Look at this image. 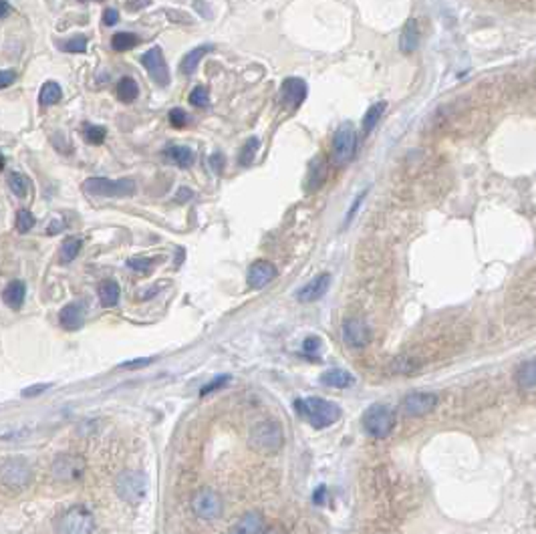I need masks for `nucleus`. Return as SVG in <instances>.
Here are the masks:
<instances>
[{"mask_svg":"<svg viewBox=\"0 0 536 534\" xmlns=\"http://www.w3.org/2000/svg\"><path fill=\"white\" fill-rule=\"evenodd\" d=\"M83 190L91 196L101 198H127L135 194L133 180H107V178H89L85 180Z\"/></svg>","mask_w":536,"mask_h":534,"instance_id":"39448f33","label":"nucleus"},{"mask_svg":"<svg viewBox=\"0 0 536 534\" xmlns=\"http://www.w3.org/2000/svg\"><path fill=\"white\" fill-rule=\"evenodd\" d=\"M141 65L145 67V71L150 73V77H152L157 85L166 87V85L169 83V69L162 47H152L147 53H143V56H141Z\"/></svg>","mask_w":536,"mask_h":534,"instance_id":"9b49d317","label":"nucleus"},{"mask_svg":"<svg viewBox=\"0 0 536 534\" xmlns=\"http://www.w3.org/2000/svg\"><path fill=\"white\" fill-rule=\"evenodd\" d=\"M295 408L312 427H329V425L337 423V420L341 418V409L337 403L323 399V397L298 399Z\"/></svg>","mask_w":536,"mask_h":534,"instance_id":"f257e3e1","label":"nucleus"},{"mask_svg":"<svg viewBox=\"0 0 536 534\" xmlns=\"http://www.w3.org/2000/svg\"><path fill=\"white\" fill-rule=\"evenodd\" d=\"M81 246H83V240L77 238V236H69V238H65L63 246H61V262H65V265L73 262V260L79 256Z\"/></svg>","mask_w":536,"mask_h":534,"instance_id":"bb28decb","label":"nucleus"},{"mask_svg":"<svg viewBox=\"0 0 536 534\" xmlns=\"http://www.w3.org/2000/svg\"><path fill=\"white\" fill-rule=\"evenodd\" d=\"M212 166L216 168V171H220V155L218 154L212 157Z\"/></svg>","mask_w":536,"mask_h":534,"instance_id":"8fccbe9b","label":"nucleus"},{"mask_svg":"<svg viewBox=\"0 0 536 534\" xmlns=\"http://www.w3.org/2000/svg\"><path fill=\"white\" fill-rule=\"evenodd\" d=\"M169 123L173 127H178V129H182V127H185V123H188V115H185L183 109L176 107V109L169 111Z\"/></svg>","mask_w":536,"mask_h":534,"instance_id":"e433bc0d","label":"nucleus"},{"mask_svg":"<svg viewBox=\"0 0 536 534\" xmlns=\"http://www.w3.org/2000/svg\"><path fill=\"white\" fill-rule=\"evenodd\" d=\"M437 395L430 394V392H411L403 397L401 401V408L403 411L411 415V418H420V415H425L430 411H434V408L437 406Z\"/></svg>","mask_w":536,"mask_h":534,"instance_id":"f8f14e48","label":"nucleus"},{"mask_svg":"<svg viewBox=\"0 0 536 534\" xmlns=\"http://www.w3.org/2000/svg\"><path fill=\"white\" fill-rule=\"evenodd\" d=\"M8 188L13 190L14 196L27 198L28 192L32 190V183H30V180H28L27 176H23V174H18V171H13V174L8 176Z\"/></svg>","mask_w":536,"mask_h":534,"instance_id":"a878e982","label":"nucleus"},{"mask_svg":"<svg viewBox=\"0 0 536 534\" xmlns=\"http://www.w3.org/2000/svg\"><path fill=\"white\" fill-rule=\"evenodd\" d=\"M355 150H357V133L351 123H343L333 138V152H331L333 164L347 166L355 155Z\"/></svg>","mask_w":536,"mask_h":534,"instance_id":"0eeeda50","label":"nucleus"},{"mask_svg":"<svg viewBox=\"0 0 536 534\" xmlns=\"http://www.w3.org/2000/svg\"><path fill=\"white\" fill-rule=\"evenodd\" d=\"M115 490L123 502L138 506L147 494V478L141 472L127 470V472H121L115 480Z\"/></svg>","mask_w":536,"mask_h":534,"instance_id":"20e7f679","label":"nucleus"},{"mask_svg":"<svg viewBox=\"0 0 536 534\" xmlns=\"http://www.w3.org/2000/svg\"><path fill=\"white\" fill-rule=\"evenodd\" d=\"M55 528L56 534H91L95 518L85 506H73L56 521Z\"/></svg>","mask_w":536,"mask_h":534,"instance_id":"423d86ee","label":"nucleus"},{"mask_svg":"<svg viewBox=\"0 0 536 534\" xmlns=\"http://www.w3.org/2000/svg\"><path fill=\"white\" fill-rule=\"evenodd\" d=\"M150 361H152V359H140V361H135V363H123V365H121V367H129V369H131V367L147 365V363H150Z\"/></svg>","mask_w":536,"mask_h":534,"instance_id":"de8ad7c7","label":"nucleus"},{"mask_svg":"<svg viewBox=\"0 0 536 534\" xmlns=\"http://www.w3.org/2000/svg\"><path fill=\"white\" fill-rule=\"evenodd\" d=\"M420 44V27L415 18H409L406 23V27L401 30V39H399V47L403 53H413Z\"/></svg>","mask_w":536,"mask_h":534,"instance_id":"aec40b11","label":"nucleus"},{"mask_svg":"<svg viewBox=\"0 0 536 534\" xmlns=\"http://www.w3.org/2000/svg\"><path fill=\"white\" fill-rule=\"evenodd\" d=\"M208 103H210L208 89H206V87H202V85H197L196 89L190 93V105H194V107H206Z\"/></svg>","mask_w":536,"mask_h":534,"instance_id":"72a5a7b5","label":"nucleus"},{"mask_svg":"<svg viewBox=\"0 0 536 534\" xmlns=\"http://www.w3.org/2000/svg\"><path fill=\"white\" fill-rule=\"evenodd\" d=\"M321 381H323L327 387H337V389H345V387H351L353 385V375L345 369H331L321 375Z\"/></svg>","mask_w":536,"mask_h":534,"instance_id":"b1692460","label":"nucleus"},{"mask_svg":"<svg viewBox=\"0 0 536 534\" xmlns=\"http://www.w3.org/2000/svg\"><path fill=\"white\" fill-rule=\"evenodd\" d=\"M138 41L140 39L133 32H115L111 39V47L115 51H127V49H133Z\"/></svg>","mask_w":536,"mask_h":534,"instance_id":"2f4dec72","label":"nucleus"},{"mask_svg":"<svg viewBox=\"0 0 536 534\" xmlns=\"http://www.w3.org/2000/svg\"><path fill=\"white\" fill-rule=\"evenodd\" d=\"M83 319H85L83 305H79V303H71V305H67V307H63L61 315H59L61 327H65L67 331H77V329L83 324Z\"/></svg>","mask_w":536,"mask_h":534,"instance_id":"6ab92c4d","label":"nucleus"},{"mask_svg":"<svg viewBox=\"0 0 536 534\" xmlns=\"http://www.w3.org/2000/svg\"><path fill=\"white\" fill-rule=\"evenodd\" d=\"M35 216L30 214L28 210H18L16 214V230L20 232V234H25L28 230H32V226H35Z\"/></svg>","mask_w":536,"mask_h":534,"instance_id":"473e14b6","label":"nucleus"},{"mask_svg":"<svg viewBox=\"0 0 536 534\" xmlns=\"http://www.w3.org/2000/svg\"><path fill=\"white\" fill-rule=\"evenodd\" d=\"M119 295H121V291H119V284L115 281H103L99 284V301H101V305L103 307H115L117 305V301H119Z\"/></svg>","mask_w":536,"mask_h":534,"instance_id":"393cba45","label":"nucleus"},{"mask_svg":"<svg viewBox=\"0 0 536 534\" xmlns=\"http://www.w3.org/2000/svg\"><path fill=\"white\" fill-rule=\"evenodd\" d=\"M85 468V460L81 456H77V454H61V456H56L55 462L51 466V472H53V476H55L59 482H75V480H79L83 476Z\"/></svg>","mask_w":536,"mask_h":534,"instance_id":"1a4fd4ad","label":"nucleus"},{"mask_svg":"<svg viewBox=\"0 0 536 534\" xmlns=\"http://www.w3.org/2000/svg\"><path fill=\"white\" fill-rule=\"evenodd\" d=\"M188 198H192V190H188V188H182V190H180V194L176 196V202H185Z\"/></svg>","mask_w":536,"mask_h":534,"instance_id":"a18cd8bd","label":"nucleus"},{"mask_svg":"<svg viewBox=\"0 0 536 534\" xmlns=\"http://www.w3.org/2000/svg\"><path fill=\"white\" fill-rule=\"evenodd\" d=\"M226 381H228V377H216V380L212 381V383H208V385H204V387H202V395L212 394L214 389H218V387L226 385Z\"/></svg>","mask_w":536,"mask_h":534,"instance_id":"a19ab883","label":"nucleus"},{"mask_svg":"<svg viewBox=\"0 0 536 534\" xmlns=\"http://www.w3.org/2000/svg\"><path fill=\"white\" fill-rule=\"evenodd\" d=\"M192 508L197 518L202 521H216L222 514V498L212 488H202L192 498Z\"/></svg>","mask_w":536,"mask_h":534,"instance_id":"9d476101","label":"nucleus"},{"mask_svg":"<svg viewBox=\"0 0 536 534\" xmlns=\"http://www.w3.org/2000/svg\"><path fill=\"white\" fill-rule=\"evenodd\" d=\"M276 277V268L272 267L267 260H258L254 262L252 267L248 268V284L250 289H264L268 282H272V279Z\"/></svg>","mask_w":536,"mask_h":534,"instance_id":"f3484780","label":"nucleus"},{"mask_svg":"<svg viewBox=\"0 0 536 534\" xmlns=\"http://www.w3.org/2000/svg\"><path fill=\"white\" fill-rule=\"evenodd\" d=\"M264 516L258 510L242 514L238 521L230 526L228 534H264Z\"/></svg>","mask_w":536,"mask_h":534,"instance_id":"2eb2a0df","label":"nucleus"},{"mask_svg":"<svg viewBox=\"0 0 536 534\" xmlns=\"http://www.w3.org/2000/svg\"><path fill=\"white\" fill-rule=\"evenodd\" d=\"M319 347H321V339L317 337H309L305 341V345H303V349H305L307 355H315V351H317Z\"/></svg>","mask_w":536,"mask_h":534,"instance_id":"ea45409f","label":"nucleus"},{"mask_svg":"<svg viewBox=\"0 0 536 534\" xmlns=\"http://www.w3.org/2000/svg\"><path fill=\"white\" fill-rule=\"evenodd\" d=\"M194 152L185 145H168L164 150V159L178 168H190L194 164Z\"/></svg>","mask_w":536,"mask_h":534,"instance_id":"a211bd4d","label":"nucleus"},{"mask_svg":"<svg viewBox=\"0 0 536 534\" xmlns=\"http://www.w3.org/2000/svg\"><path fill=\"white\" fill-rule=\"evenodd\" d=\"M8 13H11V6H8V2H6V0H0V16H2V18H6V16H8Z\"/></svg>","mask_w":536,"mask_h":534,"instance_id":"49530a36","label":"nucleus"},{"mask_svg":"<svg viewBox=\"0 0 536 534\" xmlns=\"http://www.w3.org/2000/svg\"><path fill=\"white\" fill-rule=\"evenodd\" d=\"M14 79H16V73H14V71L4 69L2 73H0V87H2V89H6L8 85L13 83Z\"/></svg>","mask_w":536,"mask_h":534,"instance_id":"79ce46f5","label":"nucleus"},{"mask_svg":"<svg viewBox=\"0 0 536 534\" xmlns=\"http://www.w3.org/2000/svg\"><path fill=\"white\" fill-rule=\"evenodd\" d=\"M385 107H387V103H385V101H379V103H375V105H371V107L367 109V113L363 115V129H365V133H369L373 127L377 126V121L381 119Z\"/></svg>","mask_w":536,"mask_h":534,"instance_id":"c756f323","label":"nucleus"},{"mask_svg":"<svg viewBox=\"0 0 536 534\" xmlns=\"http://www.w3.org/2000/svg\"><path fill=\"white\" fill-rule=\"evenodd\" d=\"M119 23V13L115 11V8H107L105 13H103V25L105 27H115Z\"/></svg>","mask_w":536,"mask_h":534,"instance_id":"58836bf2","label":"nucleus"},{"mask_svg":"<svg viewBox=\"0 0 536 534\" xmlns=\"http://www.w3.org/2000/svg\"><path fill=\"white\" fill-rule=\"evenodd\" d=\"M61 95H63V91H61L59 83H55V81H47V83L42 85L39 101H41V105L49 107V105H55V103H59V101H61Z\"/></svg>","mask_w":536,"mask_h":534,"instance_id":"c85d7f7f","label":"nucleus"},{"mask_svg":"<svg viewBox=\"0 0 536 534\" xmlns=\"http://www.w3.org/2000/svg\"><path fill=\"white\" fill-rule=\"evenodd\" d=\"M30 478H32L30 464H28L25 458H6L2 462V484L6 488L23 490V488L28 486Z\"/></svg>","mask_w":536,"mask_h":534,"instance_id":"6e6552de","label":"nucleus"},{"mask_svg":"<svg viewBox=\"0 0 536 534\" xmlns=\"http://www.w3.org/2000/svg\"><path fill=\"white\" fill-rule=\"evenodd\" d=\"M264 534H284V530H282L281 526H272V528L264 530Z\"/></svg>","mask_w":536,"mask_h":534,"instance_id":"09e8293b","label":"nucleus"},{"mask_svg":"<svg viewBox=\"0 0 536 534\" xmlns=\"http://www.w3.org/2000/svg\"><path fill=\"white\" fill-rule=\"evenodd\" d=\"M329 286H331V274L324 272V274H319L310 282H307L303 289H298L296 298L300 303H315V301H319V298H323L327 295Z\"/></svg>","mask_w":536,"mask_h":534,"instance_id":"4468645a","label":"nucleus"},{"mask_svg":"<svg viewBox=\"0 0 536 534\" xmlns=\"http://www.w3.org/2000/svg\"><path fill=\"white\" fill-rule=\"evenodd\" d=\"M212 51V44H200L196 49H192L188 55L183 56L182 63H180V71H182V75H192L194 71H196L197 63L204 59V56L208 55Z\"/></svg>","mask_w":536,"mask_h":534,"instance_id":"412c9836","label":"nucleus"},{"mask_svg":"<svg viewBox=\"0 0 536 534\" xmlns=\"http://www.w3.org/2000/svg\"><path fill=\"white\" fill-rule=\"evenodd\" d=\"M516 385L520 389L536 387V359H528L516 369Z\"/></svg>","mask_w":536,"mask_h":534,"instance_id":"4be33fe9","label":"nucleus"},{"mask_svg":"<svg viewBox=\"0 0 536 534\" xmlns=\"http://www.w3.org/2000/svg\"><path fill=\"white\" fill-rule=\"evenodd\" d=\"M85 140L89 141V143H93V145L103 143V140H105V129L99 126H87L85 127Z\"/></svg>","mask_w":536,"mask_h":534,"instance_id":"f704fd0d","label":"nucleus"},{"mask_svg":"<svg viewBox=\"0 0 536 534\" xmlns=\"http://www.w3.org/2000/svg\"><path fill=\"white\" fill-rule=\"evenodd\" d=\"M25 295H27V286L23 281L8 282V286L4 289V303L11 309H20L25 303Z\"/></svg>","mask_w":536,"mask_h":534,"instance_id":"5701e85b","label":"nucleus"},{"mask_svg":"<svg viewBox=\"0 0 536 534\" xmlns=\"http://www.w3.org/2000/svg\"><path fill=\"white\" fill-rule=\"evenodd\" d=\"M281 95L282 101L293 107V109H298L300 103L307 99V83L298 77H288L281 87Z\"/></svg>","mask_w":536,"mask_h":534,"instance_id":"dca6fc26","label":"nucleus"},{"mask_svg":"<svg viewBox=\"0 0 536 534\" xmlns=\"http://www.w3.org/2000/svg\"><path fill=\"white\" fill-rule=\"evenodd\" d=\"M65 53H85L87 51V39L85 37H73L71 41L63 44Z\"/></svg>","mask_w":536,"mask_h":534,"instance_id":"c9c22d12","label":"nucleus"},{"mask_svg":"<svg viewBox=\"0 0 536 534\" xmlns=\"http://www.w3.org/2000/svg\"><path fill=\"white\" fill-rule=\"evenodd\" d=\"M152 260L150 258H131L129 262H127V267L133 268L135 272H150L152 270Z\"/></svg>","mask_w":536,"mask_h":534,"instance_id":"4c0bfd02","label":"nucleus"},{"mask_svg":"<svg viewBox=\"0 0 536 534\" xmlns=\"http://www.w3.org/2000/svg\"><path fill=\"white\" fill-rule=\"evenodd\" d=\"M117 95L119 99L123 101V103H131V101H135L138 95H140V87L138 83L131 79V77H123L119 85H117Z\"/></svg>","mask_w":536,"mask_h":534,"instance_id":"cd10ccee","label":"nucleus"},{"mask_svg":"<svg viewBox=\"0 0 536 534\" xmlns=\"http://www.w3.org/2000/svg\"><path fill=\"white\" fill-rule=\"evenodd\" d=\"M260 147V140L258 138H250V140L244 143V147L240 150L238 155V164L240 166H250L254 159H256V152Z\"/></svg>","mask_w":536,"mask_h":534,"instance_id":"7c9ffc66","label":"nucleus"},{"mask_svg":"<svg viewBox=\"0 0 536 534\" xmlns=\"http://www.w3.org/2000/svg\"><path fill=\"white\" fill-rule=\"evenodd\" d=\"M363 198H365V192H361V194H359V198H357V200H355V204H353V206H351V210H349V214H347V222H349V220H351V218H353V214H355V212H357V206H359V204H361V202H363Z\"/></svg>","mask_w":536,"mask_h":534,"instance_id":"c03bdc74","label":"nucleus"},{"mask_svg":"<svg viewBox=\"0 0 536 534\" xmlns=\"http://www.w3.org/2000/svg\"><path fill=\"white\" fill-rule=\"evenodd\" d=\"M363 427L371 437L385 439L395 427V413L389 406L375 403L363 413Z\"/></svg>","mask_w":536,"mask_h":534,"instance_id":"7ed1b4c3","label":"nucleus"},{"mask_svg":"<svg viewBox=\"0 0 536 534\" xmlns=\"http://www.w3.org/2000/svg\"><path fill=\"white\" fill-rule=\"evenodd\" d=\"M343 341L349 345V347H365L367 343L371 341V331L363 319H347L343 323Z\"/></svg>","mask_w":536,"mask_h":534,"instance_id":"ddd939ff","label":"nucleus"},{"mask_svg":"<svg viewBox=\"0 0 536 534\" xmlns=\"http://www.w3.org/2000/svg\"><path fill=\"white\" fill-rule=\"evenodd\" d=\"M250 448L260 454H276L284 444V432L279 422L258 423L248 437Z\"/></svg>","mask_w":536,"mask_h":534,"instance_id":"f03ea898","label":"nucleus"},{"mask_svg":"<svg viewBox=\"0 0 536 534\" xmlns=\"http://www.w3.org/2000/svg\"><path fill=\"white\" fill-rule=\"evenodd\" d=\"M51 387V383H41V385H32V387H28V389H25L23 392V395L25 397H28V395H39L41 392H44V389H49Z\"/></svg>","mask_w":536,"mask_h":534,"instance_id":"37998d69","label":"nucleus"}]
</instances>
